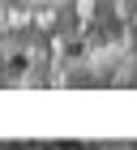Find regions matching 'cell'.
Wrapping results in <instances>:
<instances>
[{
    "instance_id": "1",
    "label": "cell",
    "mask_w": 137,
    "mask_h": 150,
    "mask_svg": "<svg viewBox=\"0 0 137 150\" xmlns=\"http://www.w3.org/2000/svg\"><path fill=\"white\" fill-rule=\"evenodd\" d=\"M0 150H39V146H34V142H4Z\"/></svg>"
}]
</instances>
